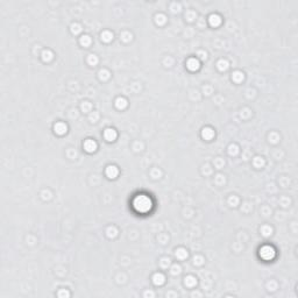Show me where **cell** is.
<instances>
[{"mask_svg": "<svg viewBox=\"0 0 298 298\" xmlns=\"http://www.w3.org/2000/svg\"><path fill=\"white\" fill-rule=\"evenodd\" d=\"M152 206H153L152 199L147 197L146 195H140V196L135 197V199L133 200V207L135 208L136 212H140V213L148 212L152 208Z\"/></svg>", "mask_w": 298, "mask_h": 298, "instance_id": "obj_1", "label": "cell"}, {"mask_svg": "<svg viewBox=\"0 0 298 298\" xmlns=\"http://www.w3.org/2000/svg\"><path fill=\"white\" fill-rule=\"evenodd\" d=\"M164 282V277L162 275H155L154 276V283L155 284H162Z\"/></svg>", "mask_w": 298, "mask_h": 298, "instance_id": "obj_7", "label": "cell"}, {"mask_svg": "<svg viewBox=\"0 0 298 298\" xmlns=\"http://www.w3.org/2000/svg\"><path fill=\"white\" fill-rule=\"evenodd\" d=\"M210 22H211L212 26H217V25L220 22V19H219V17H217V15H212L211 19H210Z\"/></svg>", "mask_w": 298, "mask_h": 298, "instance_id": "obj_8", "label": "cell"}, {"mask_svg": "<svg viewBox=\"0 0 298 298\" xmlns=\"http://www.w3.org/2000/svg\"><path fill=\"white\" fill-rule=\"evenodd\" d=\"M115 132L113 129H106L105 130V137L107 139V141H113L115 137Z\"/></svg>", "mask_w": 298, "mask_h": 298, "instance_id": "obj_5", "label": "cell"}, {"mask_svg": "<svg viewBox=\"0 0 298 298\" xmlns=\"http://www.w3.org/2000/svg\"><path fill=\"white\" fill-rule=\"evenodd\" d=\"M203 133H206V134H207V135H205V136H204V137H206V139H211V137H212V135H213V132H212L211 129H208V128H207V129H204V132H203Z\"/></svg>", "mask_w": 298, "mask_h": 298, "instance_id": "obj_9", "label": "cell"}, {"mask_svg": "<svg viewBox=\"0 0 298 298\" xmlns=\"http://www.w3.org/2000/svg\"><path fill=\"white\" fill-rule=\"evenodd\" d=\"M84 148H85V150H86V152L92 153V152H95V150H96L97 144H96V142H95V141H92V140H86V141L84 142Z\"/></svg>", "mask_w": 298, "mask_h": 298, "instance_id": "obj_3", "label": "cell"}, {"mask_svg": "<svg viewBox=\"0 0 298 298\" xmlns=\"http://www.w3.org/2000/svg\"><path fill=\"white\" fill-rule=\"evenodd\" d=\"M260 255H261L263 259H266V260H269V259H272V257H274V255H275V252H274V249H272L271 247H268V246H266V247H263V248L261 249V252H260Z\"/></svg>", "mask_w": 298, "mask_h": 298, "instance_id": "obj_2", "label": "cell"}, {"mask_svg": "<svg viewBox=\"0 0 298 298\" xmlns=\"http://www.w3.org/2000/svg\"><path fill=\"white\" fill-rule=\"evenodd\" d=\"M198 65H199V63H198L197 61H195V59H190L189 63H188V66H189V69H191V70L198 69Z\"/></svg>", "mask_w": 298, "mask_h": 298, "instance_id": "obj_6", "label": "cell"}, {"mask_svg": "<svg viewBox=\"0 0 298 298\" xmlns=\"http://www.w3.org/2000/svg\"><path fill=\"white\" fill-rule=\"evenodd\" d=\"M106 174H107V176L110 178H114L118 175V170H117L115 167H108L107 170H106Z\"/></svg>", "mask_w": 298, "mask_h": 298, "instance_id": "obj_4", "label": "cell"}]
</instances>
